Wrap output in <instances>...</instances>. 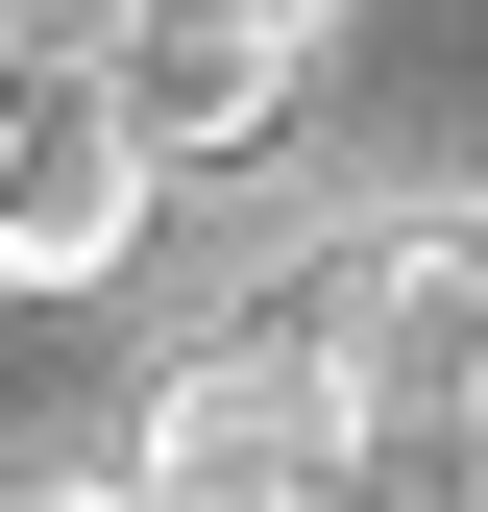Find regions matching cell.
Returning <instances> with one entry per match:
<instances>
[{
	"instance_id": "1",
	"label": "cell",
	"mask_w": 488,
	"mask_h": 512,
	"mask_svg": "<svg viewBox=\"0 0 488 512\" xmlns=\"http://www.w3.org/2000/svg\"><path fill=\"white\" fill-rule=\"evenodd\" d=\"M293 342L342 366V439H366V512H488V220L415 196L366 220L318 293H293Z\"/></svg>"
},
{
	"instance_id": "2",
	"label": "cell",
	"mask_w": 488,
	"mask_h": 512,
	"mask_svg": "<svg viewBox=\"0 0 488 512\" xmlns=\"http://www.w3.org/2000/svg\"><path fill=\"white\" fill-rule=\"evenodd\" d=\"M122 488H147V512H366L342 366L293 342V317H244V342H196V366L147 391V439H122Z\"/></svg>"
},
{
	"instance_id": "3",
	"label": "cell",
	"mask_w": 488,
	"mask_h": 512,
	"mask_svg": "<svg viewBox=\"0 0 488 512\" xmlns=\"http://www.w3.org/2000/svg\"><path fill=\"white\" fill-rule=\"evenodd\" d=\"M147 122L98 74H25L0 98V293H122V244H147Z\"/></svg>"
},
{
	"instance_id": "4",
	"label": "cell",
	"mask_w": 488,
	"mask_h": 512,
	"mask_svg": "<svg viewBox=\"0 0 488 512\" xmlns=\"http://www.w3.org/2000/svg\"><path fill=\"white\" fill-rule=\"evenodd\" d=\"M98 98L147 122V171H244V147H293V49H269V25H220V0H122Z\"/></svg>"
},
{
	"instance_id": "5",
	"label": "cell",
	"mask_w": 488,
	"mask_h": 512,
	"mask_svg": "<svg viewBox=\"0 0 488 512\" xmlns=\"http://www.w3.org/2000/svg\"><path fill=\"white\" fill-rule=\"evenodd\" d=\"M220 25H269V49H293V74H318V49H342V0H220Z\"/></svg>"
},
{
	"instance_id": "6",
	"label": "cell",
	"mask_w": 488,
	"mask_h": 512,
	"mask_svg": "<svg viewBox=\"0 0 488 512\" xmlns=\"http://www.w3.org/2000/svg\"><path fill=\"white\" fill-rule=\"evenodd\" d=\"M0 512H147V488H122V464H74V488H0Z\"/></svg>"
}]
</instances>
